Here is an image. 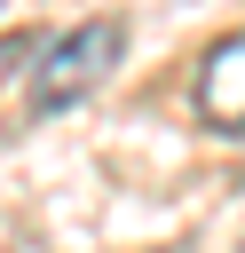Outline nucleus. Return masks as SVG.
Instances as JSON below:
<instances>
[{
  "instance_id": "1",
  "label": "nucleus",
  "mask_w": 245,
  "mask_h": 253,
  "mask_svg": "<svg viewBox=\"0 0 245 253\" xmlns=\"http://www.w3.org/2000/svg\"><path fill=\"white\" fill-rule=\"evenodd\" d=\"M119 47H126V32H119V16H95V24H79V32H63L55 47H47V63L32 71V111L47 119V111H63V103H79L111 63H119Z\"/></svg>"
},
{
  "instance_id": "2",
  "label": "nucleus",
  "mask_w": 245,
  "mask_h": 253,
  "mask_svg": "<svg viewBox=\"0 0 245 253\" xmlns=\"http://www.w3.org/2000/svg\"><path fill=\"white\" fill-rule=\"evenodd\" d=\"M198 119L213 134H245V32H229L198 63Z\"/></svg>"
}]
</instances>
